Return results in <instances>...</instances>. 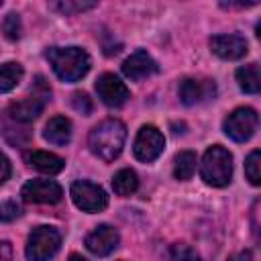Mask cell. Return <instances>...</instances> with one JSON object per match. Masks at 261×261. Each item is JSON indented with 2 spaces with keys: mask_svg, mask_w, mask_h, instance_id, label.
Listing matches in <instances>:
<instances>
[{
  "mask_svg": "<svg viewBox=\"0 0 261 261\" xmlns=\"http://www.w3.org/2000/svg\"><path fill=\"white\" fill-rule=\"evenodd\" d=\"M0 261H12V245L8 241H0Z\"/></svg>",
  "mask_w": 261,
  "mask_h": 261,
  "instance_id": "obj_28",
  "label": "cell"
},
{
  "mask_svg": "<svg viewBox=\"0 0 261 261\" xmlns=\"http://www.w3.org/2000/svg\"><path fill=\"white\" fill-rule=\"evenodd\" d=\"M43 137L51 145H57V147L67 145L71 141V122H69V118H65V116H53L45 124Z\"/></svg>",
  "mask_w": 261,
  "mask_h": 261,
  "instance_id": "obj_16",
  "label": "cell"
},
{
  "mask_svg": "<svg viewBox=\"0 0 261 261\" xmlns=\"http://www.w3.org/2000/svg\"><path fill=\"white\" fill-rule=\"evenodd\" d=\"M20 214H22V210H20V206L16 202H2L0 204V220L2 222L16 220Z\"/></svg>",
  "mask_w": 261,
  "mask_h": 261,
  "instance_id": "obj_26",
  "label": "cell"
},
{
  "mask_svg": "<svg viewBox=\"0 0 261 261\" xmlns=\"http://www.w3.org/2000/svg\"><path fill=\"white\" fill-rule=\"evenodd\" d=\"M71 106L80 112V114H90L92 112V98L86 94V92H75L71 96Z\"/></svg>",
  "mask_w": 261,
  "mask_h": 261,
  "instance_id": "obj_25",
  "label": "cell"
},
{
  "mask_svg": "<svg viewBox=\"0 0 261 261\" xmlns=\"http://www.w3.org/2000/svg\"><path fill=\"white\" fill-rule=\"evenodd\" d=\"M167 261H200V255L196 253L194 247L177 243V245H171L167 253Z\"/></svg>",
  "mask_w": 261,
  "mask_h": 261,
  "instance_id": "obj_23",
  "label": "cell"
},
{
  "mask_svg": "<svg viewBox=\"0 0 261 261\" xmlns=\"http://www.w3.org/2000/svg\"><path fill=\"white\" fill-rule=\"evenodd\" d=\"M53 10L61 12V14H75V12H84L96 6V2H73V0H63V2H51L49 4Z\"/></svg>",
  "mask_w": 261,
  "mask_h": 261,
  "instance_id": "obj_24",
  "label": "cell"
},
{
  "mask_svg": "<svg viewBox=\"0 0 261 261\" xmlns=\"http://www.w3.org/2000/svg\"><path fill=\"white\" fill-rule=\"evenodd\" d=\"M237 82L239 88L247 94H257L261 90V80H259V65L257 63H249L237 69Z\"/></svg>",
  "mask_w": 261,
  "mask_h": 261,
  "instance_id": "obj_17",
  "label": "cell"
},
{
  "mask_svg": "<svg viewBox=\"0 0 261 261\" xmlns=\"http://www.w3.org/2000/svg\"><path fill=\"white\" fill-rule=\"evenodd\" d=\"M55 75L61 82L73 84L90 71V55L82 47H49L45 53Z\"/></svg>",
  "mask_w": 261,
  "mask_h": 261,
  "instance_id": "obj_2",
  "label": "cell"
},
{
  "mask_svg": "<svg viewBox=\"0 0 261 261\" xmlns=\"http://www.w3.org/2000/svg\"><path fill=\"white\" fill-rule=\"evenodd\" d=\"M69 194H71L73 204L84 212H100L108 206L106 192L94 181H86V179L73 181L69 188Z\"/></svg>",
  "mask_w": 261,
  "mask_h": 261,
  "instance_id": "obj_7",
  "label": "cell"
},
{
  "mask_svg": "<svg viewBox=\"0 0 261 261\" xmlns=\"http://www.w3.org/2000/svg\"><path fill=\"white\" fill-rule=\"evenodd\" d=\"M96 92L98 98L110 108H120L130 98L126 84L120 82V77H116L114 73H102L96 80Z\"/></svg>",
  "mask_w": 261,
  "mask_h": 261,
  "instance_id": "obj_10",
  "label": "cell"
},
{
  "mask_svg": "<svg viewBox=\"0 0 261 261\" xmlns=\"http://www.w3.org/2000/svg\"><path fill=\"white\" fill-rule=\"evenodd\" d=\"M157 71H159V67H157L155 59L143 49H137L135 53H130L122 63V73L133 82H143V80L155 75Z\"/></svg>",
  "mask_w": 261,
  "mask_h": 261,
  "instance_id": "obj_13",
  "label": "cell"
},
{
  "mask_svg": "<svg viewBox=\"0 0 261 261\" xmlns=\"http://www.w3.org/2000/svg\"><path fill=\"white\" fill-rule=\"evenodd\" d=\"M24 161L31 167H35L37 171L49 173V175H55L65 167V161L49 151H29V153H24Z\"/></svg>",
  "mask_w": 261,
  "mask_h": 261,
  "instance_id": "obj_15",
  "label": "cell"
},
{
  "mask_svg": "<svg viewBox=\"0 0 261 261\" xmlns=\"http://www.w3.org/2000/svg\"><path fill=\"white\" fill-rule=\"evenodd\" d=\"M200 175L202 179L212 186V188H224L230 184L232 177V155L220 147V145H212L200 163Z\"/></svg>",
  "mask_w": 261,
  "mask_h": 261,
  "instance_id": "obj_3",
  "label": "cell"
},
{
  "mask_svg": "<svg viewBox=\"0 0 261 261\" xmlns=\"http://www.w3.org/2000/svg\"><path fill=\"white\" fill-rule=\"evenodd\" d=\"M259 167H261V153H259V149H255V151H251V155L245 161V175H247V179L253 186H259L261 184V171H259Z\"/></svg>",
  "mask_w": 261,
  "mask_h": 261,
  "instance_id": "obj_21",
  "label": "cell"
},
{
  "mask_svg": "<svg viewBox=\"0 0 261 261\" xmlns=\"http://www.w3.org/2000/svg\"><path fill=\"white\" fill-rule=\"evenodd\" d=\"M20 196L24 202L33 204H57L63 198V190L53 179H31L22 186Z\"/></svg>",
  "mask_w": 261,
  "mask_h": 261,
  "instance_id": "obj_9",
  "label": "cell"
},
{
  "mask_svg": "<svg viewBox=\"0 0 261 261\" xmlns=\"http://www.w3.org/2000/svg\"><path fill=\"white\" fill-rule=\"evenodd\" d=\"M226 261H255V257H253V253H251V251H241V253L230 255Z\"/></svg>",
  "mask_w": 261,
  "mask_h": 261,
  "instance_id": "obj_29",
  "label": "cell"
},
{
  "mask_svg": "<svg viewBox=\"0 0 261 261\" xmlns=\"http://www.w3.org/2000/svg\"><path fill=\"white\" fill-rule=\"evenodd\" d=\"M163 147H165L163 133L153 124H145L137 133V139H135V145H133V153H135V157L139 161L151 163L163 153Z\"/></svg>",
  "mask_w": 261,
  "mask_h": 261,
  "instance_id": "obj_8",
  "label": "cell"
},
{
  "mask_svg": "<svg viewBox=\"0 0 261 261\" xmlns=\"http://www.w3.org/2000/svg\"><path fill=\"white\" fill-rule=\"evenodd\" d=\"M0 6H2V0H0Z\"/></svg>",
  "mask_w": 261,
  "mask_h": 261,
  "instance_id": "obj_31",
  "label": "cell"
},
{
  "mask_svg": "<svg viewBox=\"0 0 261 261\" xmlns=\"http://www.w3.org/2000/svg\"><path fill=\"white\" fill-rule=\"evenodd\" d=\"M67 261H88L86 257H82V255H77V253H73V255H69V259Z\"/></svg>",
  "mask_w": 261,
  "mask_h": 261,
  "instance_id": "obj_30",
  "label": "cell"
},
{
  "mask_svg": "<svg viewBox=\"0 0 261 261\" xmlns=\"http://www.w3.org/2000/svg\"><path fill=\"white\" fill-rule=\"evenodd\" d=\"M257 124H259L257 112H255L253 108H249V106H243V108L232 110V112L224 118L222 128H224V135L230 137L232 141L245 143V141H249V139L255 135Z\"/></svg>",
  "mask_w": 261,
  "mask_h": 261,
  "instance_id": "obj_6",
  "label": "cell"
},
{
  "mask_svg": "<svg viewBox=\"0 0 261 261\" xmlns=\"http://www.w3.org/2000/svg\"><path fill=\"white\" fill-rule=\"evenodd\" d=\"M210 51L224 61H234L247 55L249 45L241 35H214L210 39Z\"/></svg>",
  "mask_w": 261,
  "mask_h": 261,
  "instance_id": "obj_12",
  "label": "cell"
},
{
  "mask_svg": "<svg viewBox=\"0 0 261 261\" xmlns=\"http://www.w3.org/2000/svg\"><path fill=\"white\" fill-rule=\"evenodd\" d=\"M22 65L16 61H6L0 65V94H6L18 86L22 80Z\"/></svg>",
  "mask_w": 261,
  "mask_h": 261,
  "instance_id": "obj_19",
  "label": "cell"
},
{
  "mask_svg": "<svg viewBox=\"0 0 261 261\" xmlns=\"http://www.w3.org/2000/svg\"><path fill=\"white\" fill-rule=\"evenodd\" d=\"M118 241H120V237L114 226L100 224L86 237V249L98 257H106L118 247Z\"/></svg>",
  "mask_w": 261,
  "mask_h": 261,
  "instance_id": "obj_14",
  "label": "cell"
},
{
  "mask_svg": "<svg viewBox=\"0 0 261 261\" xmlns=\"http://www.w3.org/2000/svg\"><path fill=\"white\" fill-rule=\"evenodd\" d=\"M2 33L8 41H18L20 33H22V24H20V16L16 12H8L2 20Z\"/></svg>",
  "mask_w": 261,
  "mask_h": 261,
  "instance_id": "obj_22",
  "label": "cell"
},
{
  "mask_svg": "<svg viewBox=\"0 0 261 261\" xmlns=\"http://www.w3.org/2000/svg\"><path fill=\"white\" fill-rule=\"evenodd\" d=\"M124 141H126V126L118 118L102 120L88 135L90 151L102 161H114L122 153Z\"/></svg>",
  "mask_w": 261,
  "mask_h": 261,
  "instance_id": "obj_1",
  "label": "cell"
},
{
  "mask_svg": "<svg viewBox=\"0 0 261 261\" xmlns=\"http://www.w3.org/2000/svg\"><path fill=\"white\" fill-rule=\"evenodd\" d=\"M137 188H139V177H137V173L133 169L126 167V169H120V171L114 173V177H112V190H114L116 196L126 198L130 194H135Z\"/></svg>",
  "mask_w": 261,
  "mask_h": 261,
  "instance_id": "obj_18",
  "label": "cell"
},
{
  "mask_svg": "<svg viewBox=\"0 0 261 261\" xmlns=\"http://www.w3.org/2000/svg\"><path fill=\"white\" fill-rule=\"evenodd\" d=\"M61 247V234L53 226H37L27 241V259L29 261H49Z\"/></svg>",
  "mask_w": 261,
  "mask_h": 261,
  "instance_id": "obj_5",
  "label": "cell"
},
{
  "mask_svg": "<svg viewBox=\"0 0 261 261\" xmlns=\"http://www.w3.org/2000/svg\"><path fill=\"white\" fill-rule=\"evenodd\" d=\"M10 173H12V167H10V161H8V157L0 151V186L10 177Z\"/></svg>",
  "mask_w": 261,
  "mask_h": 261,
  "instance_id": "obj_27",
  "label": "cell"
},
{
  "mask_svg": "<svg viewBox=\"0 0 261 261\" xmlns=\"http://www.w3.org/2000/svg\"><path fill=\"white\" fill-rule=\"evenodd\" d=\"M179 100L186 106H196L202 104L210 98L216 96V84L214 80H196V77H186L179 84Z\"/></svg>",
  "mask_w": 261,
  "mask_h": 261,
  "instance_id": "obj_11",
  "label": "cell"
},
{
  "mask_svg": "<svg viewBox=\"0 0 261 261\" xmlns=\"http://www.w3.org/2000/svg\"><path fill=\"white\" fill-rule=\"evenodd\" d=\"M196 163H198V159H196L194 151H179L175 155V163H173L175 179H179V181L190 179L194 175V171H196Z\"/></svg>",
  "mask_w": 261,
  "mask_h": 261,
  "instance_id": "obj_20",
  "label": "cell"
},
{
  "mask_svg": "<svg viewBox=\"0 0 261 261\" xmlns=\"http://www.w3.org/2000/svg\"><path fill=\"white\" fill-rule=\"evenodd\" d=\"M49 100H51V90L45 84V80L39 75L37 82H35L33 92L8 106V116L14 122H31L45 110Z\"/></svg>",
  "mask_w": 261,
  "mask_h": 261,
  "instance_id": "obj_4",
  "label": "cell"
}]
</instances>
